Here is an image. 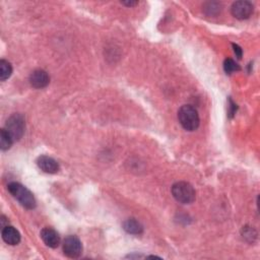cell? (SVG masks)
<instances>
[{"label":"cell","mask_w":260,"mask_h":260,"mask_svg":"<svg viewBox=\"0 0 260 260\" xmlns=\"http://www.w3.org/2000/svg\"><path fill=\"white\" fill-rule=\"evenodd\" d=\"M7 189L9 193L19 201L25 209L28 210H34L37 205L36 199H35L33 193L30 190L22 185L21 183L17 182H11L8 184Z\"/></svg>","instance_id":"obj_1"},{"label":"cell","mask_w":260,"mask_h":260,"mask_svg":"<svg viewBox=\"0 0 260 260\" xmlns=\"http://www.w3.org/2000/svg\"><path fill=\"white\" fill-rule=\"evenodd\" d=\"M178 119L182 127L187 131L196 130L200 124L197 110L190 105H184L179 109Z\"/></svg>","instance_id":"obj_2"},{"label":"cell","mask_w":260,"mask_h":260,"mask_svg":"<svg viewBox=\"0 0 260 260\" xmlns=\"http://www.w3.org/2000/svg\"><path fill=\"white\" fill-rule=\"evenodd\" d=\"M172 194L174 198L183 204H190L195 200L196 192L191 184L181 181L172 186Z\"/></svg>","instance_id":"obj_3"},{"label":"cell","mask_w":260,"mask_h":260,"mask_svg":"<svg viewBox=\"0 0 260 260\" xmlns=\"http://www.w3.org/2000/svg\"><path fill=\"white\" fill-rule=\"evenodd\" d=\"M4 129L9 133L13 142L20 141L23 137L26 129L25 118L21 114L11 115L6 121Z\"/></svg>","instance_id":"obj_4"},{"label":"cell","mask_w":260,"mask_h":260,"mask_svg":"<svg viewBox=\"0 0 260 260\" xmlns=\"http://www.w3.org/2000/svg\"><path fill=\"white\" fill-rule=\"evenodd\" d=\"M63 252L69 258H78L82 252L80 240L74 235L66 237L63 242Z\"/></svg>","instance_id":"obj_5"},{"label":"cell","mask_w":260,"mask_h":260,"mask_svg":"<svg viewBox=\"0 0 260 260\" xmlns=\"http://www.w3.org/2000/svg\"><path fill=\"white\" fill-rule=\"evenodd\" d=\"M254 6L250 1L246 0H241V1H236L233 3L231 7V12L233 16L238 20H247L253 13Z\"/></svg>","instance_id":"obj_6"},{"label":"cell","mask_w":260,"mask_h":260,"mask_svg":"<svg viewBox=\"0 0 260 260\" xmlns=\"http://www.w3.org/2000/svg\"><path fill=\"white\" fill-rule=\"evenodd\" d=\"M50 82L48 74L43 69H36L30 75V83L35 89H43Z\"/></svg>","instance_id":"obj_7"},{"label":"cell","mask_w":260,"mask_h":260,"mask_svg":"<svg viewBox=\"0 0 260 260\" xmlns=\"http://www.w3.org/2000/svg\"><path fill=\"white\" fill-rule=\"evenodd\" d=\"M37 165L43 172L49 173V174H55L60 169L57 161L48 155H40L37 159Z\"/></svg>","instance_id":"obj_8"},{"label":"cell","mask_w":260,"mask_h":260,"mask_svg":"<svg viewBox=\"0 0 260 260\" xmlns=\"http://www.w3.org/2000/svg\"><path fill=\"white\" fill-rule=\"evenodd\" d=\"M41 238L46 246L50 248H57L60 244V237L58 233L52 228H44L41 231Z\"/></svg>","instance_id":"obj_9"},{"label":"cell","mask_w":260,"mask_h":260,"mask_svg":"<svg viewBox=\"0 0 260 260\" xmlns=\"http://www.w3.org/2000/svg\"><path fill=\"white\" fill-rule=\"evenodd\" d=\"M1 236L6 244L14 246L21 242V234L15 228L11 226H5L2 228Z\"/></svg>","instance_id":"obj_10"},{"label":"cell","mask_w":260,"mask_h":260,"mask_svg":"<svg viewBox=\"0 0 260 260\" xmlns=\"http://www.w3.org/2000/svg\"><path fill=\"white\" fill-rule=\"evenodd\" d=\"M123 229L131 235H141L144 232L143 224L135 219H128L123 223Z\"/></svg>","instance_id":"obj_11"},{"label":"cell","mask_w":260,"mask_h":260,"mask_svg":"<svg viewBox=\"0 0 260 260\" xmlns=\"http://www.w3.org/2000/svg\"><path fill=\"white\" fill-rule=\"evenodd\" d=\"M11 74H12L11 64L4 59L0 60V80L2 81L6 80L7 78L10 77Z\"/></svg>","instance_id":"obj_12"},{"label":"cell","mask_w":260,"mask_h":260,"mask_svg":"<svg viewBox=\"0 0 260 260\" xmlns=\"http://www.w3.org/2000/svg\"><path fill=\"white\" fill-rule=\"evenodd\" d=\"M13 140L9 133L4 128L1 129V131H0V149L2 150H7L11 148Z\"/></svg>","instance_id":"obj_13"},{"label":"cell","mask_w":260,"mask_h":260,"mask_svg":"<svg viewBox=\"0 0 260 260\" xmlns=\"http://www.w3.org/2000/svg\"><path fill=\"white\" fill-rule=\"evenodd\" d=\"M223 69L224 72H226L228 74H231L235 72H239L240 71V66L238 63H236V61H234L233 59L231 58H228L224 60L223 62Z\"/></svg>","instance_id":"obj_14"},{"label":"cell","mask_w":260,"mask_h":260,"mask_svg":"<svg viewBox=\"0 0 260 260\" xmlns=\"http://www.w3.org/2000/svg\"><path fill=\"white\" fill-rule=\"evenodd\" d=\"M205 10L210 15L218 14L221 11V4H219L218 2H210L207 3V7L205 8Z\"/></svg>","instance_id":"obj_15"},{"label":"cell","mask_w":260,"mask_h":260,"mask_svg":"<svg viewBox=\"0 0 260 260\" xmlns=\"http://www.w3.org/2000/svg\"><path fill=\"white\" fill-rule=\"evenodd\" d=\"M233 48H234V52L236 53V56L238 58H241L242 57V53H243V51H242L241 47L236 45V44H233Z\"/></svg>","instance_id":"obj_16"},{"label":"cell","mask_w":260,"mask_h":260,"mask_svg":"<svg viewBox=\"0 0 260 260\" xmlns=\"http://www.w3.org/2000/svg\"><path fill=\"white\" fill-rule=\"evenodd\" d=\"M121 3L126 5V6H134V5L138 4L137 1H124V2H121Z\"/></svg>","instance_id":"obj_17"}]
</instances>
